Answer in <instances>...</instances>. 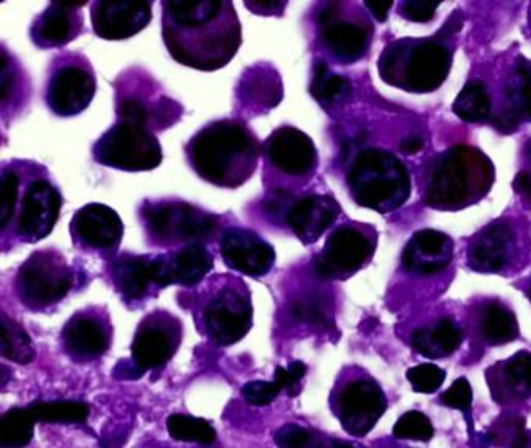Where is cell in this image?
I'll list each match as a JSON object with an SVG mask.
<instances>
[{
    "label": "cell",
    "mask_w": 531,
    "mask_h": 448,
    "mask_svg": "<svg viewBox=\"0 0 531 448\" xmlns=\"http://www.w3.org/2000/svg\"><path fill=\"white\" fill-rule=\"evenodd\" d=\"M441 402L451 408H457L461 413L469 414L472 406V388L466 378H458L457 382L447 389L441 396Z\"/></svg>",
    "instance_id": "45"
},
{
    "label": "cell",
    "mask_w": 531,
    "mask_h": 448,
    "mask_svg": "<svg viewBox=\"0 0 531 448\" xmlns=\"http://www.w3.org/2000/svg\"><path fill=\"white\" fill-rule=\"evenodd\" d=\"M393 434L398 439H412V441L427 442L433 438V427L429 417L419 411L405 413L396 422Z\"/></svg>",
    "instance_id": "38"
},
{
    "label": "cell",
    "mask_w": 531,
    "mask_h": 448,
    "mask_svg": "<svg viewBox=\"0 0 531 448\" xmlns=\"http://www.w3.org/2000/svg\"><path fill=\"white\" fill-rule=\"evenodd\" d=\"M95 162L122 172H150L161 165L164 154L155 131L147 125L117 119L92 147Z\"/></svg>",
    "instance_id": "8"
},
{
    "label": "cell",
    "mask_w": 531,
    "mask_h": 448,
    "mask_svg": "<svg viewBox=\"0 0 531 448\" xmlns=\"http://www.w3.org/2000/svg\"><path fill=\"white\" fill-rule=\"evenodd\" d=\"M437 8V2H430V0H408L402 5V13L410 21L429 22L435 16Z\"/></svg>",
    "instance_id": "47"
},
{
    "label": "cell",
    "mask_w": 531,
    "mask_h": 448,
    "mask_svg": "<svg viewBox=\"0 0 531 448\" xmlns=\"http://www.w3.org/2000/svg\"><path fill=\"white\" fill-rule=\"evenodd\" d=\"M408 382L412 383L413 391L421 394H433L443 386L446 372L438 368L437 364L424 363L408 369Z\"/></svg>",
    "instance_id": "39"
},
{
    "label": "cell",
    "mask_w": 531,
    "mask_h": 448,
    "mask_svg": "<svg viewBox=\"0 0 531 448\" xmlns=\"http://www.w3.org/2000/svg\"><path fill=\"white\" fill-rule=\"evenodd\" d=\"M161 287H195L214 270V256L203 243L170 249L158 254Z\"/></svg>",
    "instance_id": "23"
},
{
    "label": "cell",
    "mask_w": 531,
    "mask_h": 448,
    "mask_svg": "<svg viewBox=\"0 0 531 448\" xmlns=\"http://www.w3.org/2000/svg\"><path fill=\"white\" fill-rule=\"evenodd\" d=\"M219 248L228 268L254 279L267 276L275 266V248L253 229L228 226L220 232Z\"/></svg>",
    "instance_id": "15"
},
{
    "label": "cell",
    "mask_w": 531,
    "mask_h": 448,
    "mask_svg": "<svg viewBox=\"0 0 531 448\" xmlns=\"http://www.w3.org/2000/svg\"><path fill=\"white\" fill-rule=\"evenodd\" d=\"M237 97L247 111L254 114L270 111L282 98V83L278 72L271 66L251 67L243 75L237 88Z\"/></svg>",
    "instance_id": "26"
},
{
    "label": "cell",
    "mask_w": 531,
    "mask_h": 448,
    "mask_svg": "<svg viewBox=\"0 0 531 448\" xmlns=\"http://www.w3.org/2000/svg\"><path fill=\"white\" fill-rule=\"evenodd\" d=\"M150 245L178 249L211 242L220 231L219 215L183 200L144 201L139 210Z\"/></svg>",
    "instance_id": "4"
},
{
    "label": "cell",
    "mask_w": 531,
    "mask_h": 448,
    "mask_svg": "<svg viewBox=\"0 0 531 448\" xmlns=\"http://www.w3.org/2000/svg\"><path fill=\"white\" fill-rule=\"evenodd\" d=\"M505 375L513 388L519 391L531 392V354L519 352L505 364Z\"/></svg>",
    "instance_id": "43"
},
{
    "label": "cell",
    "mask_w": 531,
    "mask_h": 448,
    "mask_svg": "<svg viewBox=\"0 0 531 448\" xmlns=\"http://www.w3.org/2000/svg\"><path fill=\"white\" fill-rule=\"evenodd\" d=\"M170 438L180 442H195L200 445L214 444L217 431L208 420L187 414H172L167 419Z\"/></svg>",
    "instance_id": "33"
},
{
    "label": "cell",
    "mask_w": 531,
    "mask_h": 448,
    "mask_svg": "<svg viewBox=\"0 0 531 448\" xmlns=\"http://www.w3.org/2000/svg\"><path fill=\"white\" fill-rule=\"evenodd\" d=\"M511 448H531V436L525 431L524 420H521V424H516V434L511 442Z\"/></svg>",
    "instance_id": "52"
},
{
    "label": "cell",
    "mask_w": 531,
    "mask_h": 448,
    "mask_svg": "<svg viewBox=\"0 0 531 448\" xmlns=\"http://www.w3.org/2000/svg\"><path fill=\"white\" fill-rule=\"evenodd\" d=\"M83 5L52 2L36 16L30 38L39 49H58L74 41L83 32Z\"/></svg>",
    "instance_id": "22"
},
{
    "label": "cell",
    "mask_w": 531,
    "mask_h": 448,
    "mask_svg": "<svg viewBox=\"0 0 531 448\" xmlns=\"http://www.w3.org/2000/svg\"><path fill=\"white\" fill-rule=\"evenodd\" d=\"M412 346L413 349L418 352V354L424 355L426 358H441L438 354V350L433 346L432 336H430L429 329H419L413 333L412 336Z\"/></svg>",
    "instance_id": "48"
},
{
    "label": "cell",
    "mask_w": 531,
    "mask_h": 448,
    "mask_svg": "<svg viewBox=\"0 0 531 448\" xmlns=\"http://www.w3.org/2000/svg\"><path fill=\"white\" fill-rule=\"evenodd\" d=\"M0 105H2V119L7 122L24 108L25 100L29 98V84L19 61L2 46L0 56Z\"/></svg>",
    "instance_id": "28"
},
{
    "label": "cell",
    "mask_w": 531,
    "mask_h": 448,
    "mask_svg": "<svg viewBox=\"0 0 531 448\" xmlns=\"http://www.w3.org/2000/svg\"><path fill=\"white\" fill-rule=\"evenodd\" d=\"M433 346L438 350L440 357L454 354L461 344V332L451 319H441L437 326L430 330Z\"/></svg>",
    "instance_id": "42"
},
{
    "label": "cell",
    "mask_w": 531,
    "mask_h": 448,
    "mask_svg": "<svg viewBox=\"0 0 531 448\" xmlns=\"http://www.w3.org/2000/svg\"><path fill=\"white\" fill-rule=\"evenodd\" d=\"M264 182L270 192L293 195L296 184L317 170L318 153L313 140L295 126L276 128L262 145Z\"/></svg>",
    "instance_id": "7"
},
{
    "label": "cell",
    "mask_w": 531,
    "mask_h": 448,
    "mask_svg": "<svg viewBox=\"0 0 531 448\" xmlns=\"http://www.w3.org/2000/svg\"><path fill=\"white\" fill-rule=\"evenodd\" d=\"M348 182L357 204L382 214L401 206L410 195L407 168L377 148L359 153L349 170Z\"/></svg>",
    "instance_id": "5"
},
{
    "label": "cell",
    "mask_w": 531,
    "mask_h": 448,
    "mask_svg": "<svg viewBox=\"0 0 531 448\" xmlns=\"http://www.w3.org/2000/svg\"><path fill=\"white\" fill-rule=\"evenodd\" d=\"M61 338H63L64 350L74 360H95L110 349V322L102 313L85 310V312L72 316L66 322Z\"/></svg>",
    "instance_id": "21"
},
{
    "label": "cell",
    "mask_w": 531,
    "mask_h": 448,
    "mask_svg": "<svg viewBox=\"0 0 531 448\" xmlns=\"http://www.w3.org/2000/svg\"><path fill=\"white\" fill-rule=\"evenodd\" d=\"M181 343V324L166 312H156L142 319L133 344L131 363L142 375L159 369L172 360Z\"/></svg>",
    "instance_id": "14"
},
{
    "label": "cell",
    "mask_w": 531,
    "mask_h": 448,
    "mask_svg": "<svg viewBox=\"0 0 531 448\" xmlns=\"http://www.w3.org/2000/svg\"><path fill=\"white\" fill-rule=\"evenodd\" d=\"M320 448H365V447H360V445L351 444V442L334 441V439H332V441L323 442Z\"/></svg>",
    "instance_id": "56"
},
{
    "label": "cell",
    "mask_w": 531,
    "mask_h": 448,
    "mask_svg": "<svg viewBox=\"0 0 531 448\" xmlns=\"http://www.w3.org/2000/svg\"><path fill=\"white\" fill-rule=\"evenodd\" d=\"M365 7L373 13L377 21L384 22L387 21L388 11L393 7V2L391 0H388V2H382V0H379V2H365Z\"/></svg>",
    "instance_id": "51"
},
{
    "label": "cell",
    "mask_w": 531,
    "mask_h": 448,
    "mask_svg": "<svg viewBox=\"0 0 531 448\" xmlns=\"http://www.w3.org/2000/svg\"><path fill=\"white\" fill-rule=\"evenodd\" d=\"M422 148H424V140L419 136H408L401 142V151L404 154H416Z\"/></svg>",
    "instance_id": "54"
},
{
    "label": "cell",
    "mask_w": 531,
    "mask_h": 448,
    "mask_svg": "<svg viewBox=\"0 0 531 448\" xmlns=\"http://www.w3.org/2000/svg\"><path fill=\"white\" fill-rule=\"evenodd\" d=\"M35 424V417L29 408H11L0 417V447H27L35 436Z\"/></svg>",
    "instance_id": "30"
},
{
    "label": "cell",
    "mask_w": 531,
    "mask_h": 448,
    "mask_svg": "<svg viewBox=\"0 0 531 448\" xmlns=\"http://www.w3.org/2000/svg\"><path fill=\"white\" fill-rule=\"evenodd\" d=\"M321 41L337 60L343 63L359 60L366 49L368 35L362 25L340 19V7L329 4L318 13Z\"/></svg>",
    "instance_id": "24"
},
{
    "label": "cell",
    "mask_w": 531,
    "mask_h": 448,
    "mask_svg": "<svg viewBox=\"0 0 531 448\" xmlns=\"http://www.w3.org/2000/svg\"><path fill=\"white\" fill-rule=\"evenodd\" d=\"M310 94L323 106H332L342 102L351 94V83L348 78L329 72L328 64L317 61L313 67Z\"/></svg>",
    "instance_id": "31"
},
{
    "label": "cell",
    "mask_w": 531,
    "mask_h": 448,
    "mask_svg": "<svg viewBox=\"0 0 531 448\" xmlns=\"http://www.w3.org/2000/svg\"><path fill=\"white\" fill-rule=\"evenodd\" d=\"M27 408L43 424L81 425L91 414V405L81 400H35Z\"/></svg>",
    "instance_id": "29"
},
{
    "label": "cell",
    "mask_w": 531,
    "mask_h": 448,
    "mask_svg": "<svg viewBox=\"0 0 531 448\" xmlns=\"http://www.w3.org/2000/svg\"><path fill=\"white\" fill-rule=\"evenodd\" d=\"M153 2L97 0L91 4L92 30L106 41L133 38L153 19Z\"/></svg>",
    "instance_id": "18"
},
{
    "label": "cell",
    "mask_w": 531,
    "mask_h": 448,
    "mask_svg": "<svg viewBox=\"0 0 531 448\" xmlns=\"http://www.w3.org/2000/svg\"><path fill=\"white\" fill-rule=\"evenodd\" d=\"M63 207L49 170L32 161H7L0 170V243L5 252L52 234Z\"/></svg>",
    "instance_id": "2"
},
{
    "label": "cell",
    "mask_w": 531,
    "mask_h": 448,
    "mask_svg": "<svg viewBox=\"0 0 531 448\" xmlns=\"http://www.w3.org/2000/svg\"><path fill=\"white\" fill-rule=\"evenodd\" d=\"M162 38L176 63L214 72L239 52L242 25L229 0H166Z\"/></svg>",
    "instance_id": "1"
},
{
    "label": "cell",
    "mask_w": 531,
    "mask_h": 448,
    "mask_svg": "<svg viewBox=\"0 0 531 448\" xmlns=\"http://www.w3.org/2000/svg\"><path fill=\"white\" fill-rule=\"evenodd\" d=\"M505 92L511 103V111L516 112L521 119H531V64L519 66L516 74L508 81Z\"/></svg>",
    "instance_id": "36"
},
{
    "label": "cell",
    "mask_w": 531,
    "mask_h": 448,
    "mask_svg": "<svg viewBox=\"0 0 531 448\" xmlns=\"http://www.w3.org/2000/svg\"><path fill=\"white\" fill-rule=\"evenodd\" d=\"M307 366L303 361H293L289 368L278 366L275 371V377L281 378L285 385V391L289 392L290 397H295L298 394V383L306 377Z\"/></svg>",
    "instance_id": "46"
},
{
    "label": "cell",
    "mask_w": 531,
    "mask_h": 448,
    "mask_svg": "<svg viewBox=\"0 0 531 448\" xmlns=\"http://www.w3.org/2000/svg\"><path fill=\"white\" fill-rule=\"evenodd\" d=\"M371 243L363 232L352 226L335 229L315 259L318 279H342L356 273L371 256Z\"/></svg>",
    "instance_id": "16"
},
{
    "label": "cell",
    "mask_w": 531,
    "mask_h": 448,
    "mask_svg": "<svg viewBox=\"0 0 531 448\" xmlns=\"http://www.w3.org/2000/svg\"><path fill=\"white\" fill-rule=\"evenodd\" d=\"M387 410V399L373 380H354L338 394L337 414L342 427L352 436H365Z\"/></svg>",
    "instance_id": "17"
},
{
    "label": "cell",
    "mask_w": 531,
    "mask_h": 448,
    "mask_svg": "<svg viewBox=\"0 0 531 448\" xmlns=\"http://www.w3.org/2000/svg\"><path fill=\"white\" fill-rule=\"evenodd\" d=\"M152 83V77L125 78L124 86L117 88V119L144 123L153 131L178 122L183 109Z\"/></svg>",
    "instance_id": "12"
},
{
    "label": "cell",
    "mask_w": 531,
    "mask_h": 448,
    "mask_svg": "<svg viewBox=\"0 0 531 448\" xmlns=\"http://www.w3.org/2000/svg\"><path fill=\"white\" fill-rule=\"evenodd\" d=\"M189 165L203 181L222 189L243 186L256 172L262 145L240 119H222L201 128L186 147Z\"/></svg>",
    "instance_id": "3"
},
{
    "label": "cell",
    "mask_w": 531,
    "mask_h": 448,
    "mask_svg": "<svg viewBox=\"0 0 531 448\" xmlns=\"http://www.w3.org/2000/svg\"><path fill=\"white\" fill-rule=\"evenodd\" d=\"M97 88L94 69L81 53H61L50 64L47 108L58 117H74L91 105Z\"/></svg>",
    "instance_id": "10"
},
{
    "label": "cell",
    "mask_w": 531,
    "mask_h": 448,
    "mask_svg": "<svg viewBox=\"0 0 531 448\" xmlns=\"http://www.w3.org/2000/svg\"><path fill=\"white\" fill-rule=\"evenodd\" d=\"M519 122H521V117L517 116L516 112L511 111L510 108L502 111V114L494 117L493 120L494 126L502 133H513L514 130L519 128Z\"/></svg>",
    "instance_id": "49"
},
{
    "label": "cell",
    "mask_w": 531,
    "mask_h": 448,
    "mask_svg": "<svg viewBox=\"0 0 531 448\" xmlns=\"http://www.w3.org/2000/svg\"><path fill=\"white\" fill-rule=\"evenodd\" d=\"M72 243L81 251L113 259L124 238V223L113 207L89 203L71 220Z\"/></svg>",
    "instance_id": "13"
},
{
    "label": "cell",
    "mask_w": 531,
    "mask_h": 448,
    "mask_svg": "<svg viewBox=\"0 0 531 448\" xmlns=\"http://www.w3.org/2000/svg\"><path fill=\"white\" fill-rule=\"evenodd\" d=\"M461 24H463V18H461L460 11H454V14H452L451 18H449V21L446 22V25L441 28L440 35H454V33H457L458 30H460Z\"/></svg>",
    "instance_id": "55"
},
{
    "label": "cell",
    "mask_w": 531,
    "mask_h": 448,
    "mask_svg": "<svg viewBox=\"0 0 531 448\" xmlns=\"http://www.w3.org/2000/svg\"><path fill=\"white\" fill-rule=\"evenodd\" d=\"M111 280L122 301H144L159 285L158 254H131L124 252L110 263Z\"/></svg>",
    "instance_id": "19"
},
{
    "label": "cell",
    "mask_w": 531,
    "mask_h": 448,
    "mask_svg": "<svg viewBox=\"0 0 531 448\" xmlns=\"http://www.w3.org/2000/svg\"><path fill=\"white\" fill-rule=\"evenodd\" d=\"M340 214V206L332 196L306 193L290 203L284 223L304 245H313L331 228Z\"/></svg>",
    "instance_id": "20"
},
{
    "label": "cell",
    "mask_w": 531,
    "mask_h": 448,
    "mask_svg": "<svg viewBox=\"0 0 531 448\" xmlns=\"http://www.w3.org/2000/svg\"><path fill=\"white\" fill-rule=\"evenodd\" d=\"M412 245L421 256L438 257L446 251L447 246L451 243H449L447 235L433 231V229H424V231L416 232Z\"/></svg>",
    "instance_id": "44"
},
{
    "label": "cell",
    "mask_w": 531,
    "mask_h": 448,
    "mask_svg": "<svg viewBox=\"0 0 531 448\" xmlns=\"http://www.w3.org/2000/svg\"><path fill=\"white\" fill-rule=\"evenodd\" d=\"M451 70V55L437 42H421L408 56L405 66V88L408 91H437Z\"/></svg>",
    "instance_id": "25"
},
{
    "label": "cell",
    "mask_w": 531,
    "mask_h": 448,
    "mask_svg": "<svg viewBox=\"0 0 531 448\" xmlns=\"http://www.w3.org/2000/svg\"><path fill=\"white\" fill-rule=\"evenodd\" d=\"M514 189L517 190V192L521 193V195H524L525 198H528V200H531V175L527 172H521L519 175L516 176V179H514Z\"/></svg>",
    "instance_id": "53"
},
{
    "label": "cell",
    "mask_w": 531,
    "mask_h": 448,
    "mask_svg": "<svg viewBox=\"0 0 531 448\" xmlns=\"http://www.w3.org/2000/svg\"><path fill=\"white\" fill-rule=\"evenodd\" d=\"M511 231L507 224H491L475 240L472 246V265L483 273H496L502 270L508 260Z\"/></svg>",
    "instance_id": "27"
},
{
    "label": "cell",
    "mask_w": 531,
    "mask_h": 448,
    "mask_svg": "<svg viewBox=\"0 0 531 448\" xmlns=\"http://www.w3.org/2000/svg\"><path fill=\"white\" fill-rule=\"evenodd\" d=\"M491 165L482 154L468 147L447 151L433 167L427 186L426 201L433 207H461L480 189H488Z\"/></svg>",
    "instance_id": "6"
},
{
    "label": "cell",
    "mask_w": 531,
    "mask_h": 448,
    "mask_svg": "<svg viewBox=\"0 0 531 448\" xmlns=\"http://www.w3.org/2000/svg\"><path fill=\"white\" fill-rule=\"evenodd\" d=\"M452 109L465 122H480V120L488 119L491 114V100L483 83L471 81L466 84L455 98Z\"/></svg>",
    "instance_id": "34"
},
{
    "label": "cell",
    "mask_w": 531,
    "mask_h": 448,
    "mask_svg": "<svg viewBox=\"0 0 531 448\" xmlns=\"http://www.w3.org/2000/svg\"><path fill=\"white\" fill-rule=\"evenodd\" d=\"M290 315L299 324L326 327L329 324L328 312L323 301L315 294H306L290 304Z\"/></svg>",
    "instance_id": "37"
},
{
    "label": "cell",
    "mask_w": 531,
    "mask_h": 448,
    "mask_svg": "<svg viewBox=\"0 0 531 448\" xmlns=\"http://www.w3.org/2000/svg\"><path fill=\"white\" fill-rule=\"evenodd\" d=\"M482 333L485 340L493 346L510 343L519 333L516 316L500 305H488L483 313Z\"/></svg>",
    "instance_id": "35"
},
{
    "label": "cell",
    "mask_w": 531,
    "mask_h": 448,
    "mask_svg": "<svg viewBox=\"0 0 531 448\" xmlns=\"http://www.w3.org/2000/svg\"><path fill=\"white\" fill-rule=\"evenodd\" d=\"M203 327L217 346H233L242 341L253 326V305L247 285L229 277L204 302Z\"/></svg>",
    "instance_id": "11"
},
{
    "label": "cell",
    "mask_w": 531,
    "mask_h": 448,
    "mask_svg": "<svg viewBox=\"0 0 531 448\" xmlns=\"http://www.w3.org/2000/svg\"><path fill=\"white\" fill-rule=\"evenodd\" d=\"M0 354L7 360L18 364H30L35 360V347L32 338L15 319L2 313V343Z\"/></svg>",
    "instance_id": "32"
},
{
    "label": "cell",
    "mask_w": 531,
    "mask_h": 448,
    "mask_svg": "<svg viewBox=\"0 0 531 448\" xmlns=\"http://www.w3.org/2000/svg\"><path fill=\"white\" fill-rule=\"evenodd\" d=\"M245 7L253 11L254 14L273 16L275 13L281 14L287 4L285 2H245Z\"/></svg>",
    "instance_id": "50"
},
{
    "label": "cell",
    "mask_w": 531,
    "mask_h": 448,
    "mask_svg": "<svg viewBox=\"0 0 531 448\" xmlns=\"http://www.w3.org/2000/svg\"><path fill=\"white\" fill-rule=\"evenodd\" d=\"M273 439L279 448H320L323 444L317 436H313L312 431L296 424L282 425Z\"/></svg>",
    "instance_id": "40"
},
{
    "label": "cell",
    "mask_w": 531,
    "mask_h": 448,
    "mask_svg": "<svg viewBox=\"0 0 531 448\" xmlns=\"http://www.w3.org/2000/svg\"><path fill=\"white\" fill-rule=\"evenodd\" d=\"M74 268L57 249H38L19 266L16 291L25 307L41 312L63 301L75 285Z\"/></svg>",
    "instance_id": "9"
},
{
    "label": "cell",
    "mask_w": 531,
    "mask_h": 448,
    "mask_svg": "<svg viewBox=\"0 0 531 448\" xmlns=\"http://www.w3.org/2000/svg\"><path fill=\"white\" fill-rule=\"evenodd\" d=\"M285 385L278 377L273 378L271 382H256L247 383L242 388V396L245 402L253 406H267L278 399L279 394L284 391Z\"/></svg>",
    "instance_id": "41"
}]
</instances>
